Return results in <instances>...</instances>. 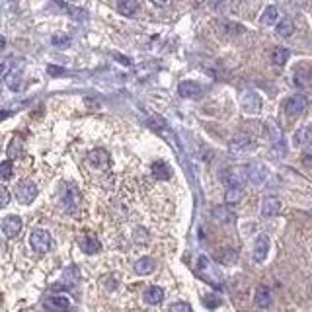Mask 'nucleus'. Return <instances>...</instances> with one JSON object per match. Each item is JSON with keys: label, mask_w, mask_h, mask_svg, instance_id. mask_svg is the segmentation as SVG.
<instances>
[{"label": "nucleus", "mask_w": 312, "mask_h": 312, "mask_svg": "<svg viewBox=\"0 0 312 312\" xmlns=\"http://www.w3.org/2000/svg\"><path fill=\"white\" fill-rule=\"evenodd\" d=\"M22 68H24V62L18 61V64L16 62H12L10 64V61L4 62V71H2V76H4V84L10 88V90H20V86H22Z\"/></svg>", "instance_id": "nucleus-1"}, {"label": "nucleus", "mask_w": 312, "mask_h": 312, "mask_svg": "<svg viewBox=\"0 0 312 312\" xmlns=\"http://www.w3.org/2000/svg\"><path fill=\"white\" fill-rule=\"evenodd\" d=\"M29 246L36 250V252H39V254L49 252L51 246H53L51 234L45 230V228H36V230H31V234H29Z\"/></svg>", "instance_id": "nucleus-2"}, {"label": "nucleus", "mask_w": 312, "mask_h": 312, "mask_svg": "<svg viewBox=\"0 0 312 312\" xmlns=\"http://www.w3.org/2000/svg\"><path fill=\"white\" fill-rule=\"evenodd\" d=\"M59 197H61L62 209L66 213H73L78 207V191H76V187L73 184H62Z\"/></svg>", "instance_id": "nucleus-3"}, {"label": "nucleus", "mask_w": 312, "mask_h": 312, "mask_svg": "<svg viewBox=\"0 0 312 312\" xmlns=\"http://www.w3.org/2000/svg\"><path fill=\"white\" fill-rule=\"evenodd\" d=\"M36 197H38V186L33 182L24 180V182L18 184V187H16V199L20 201L22 205H29Z\"/></svg>", "instance_id": "nucleus-4"}, {"label": "nucleus", "mask_w": 312, "mask_h": 312, "mask_svg": "<svg viewBox=\"0 0 312 312\" xmlns=\"http://www.w3.org/2000/svg\"><path fill=\"white\" fill-rule=\"evenodd\" d=\"M252 149H254V143H252V138H250L248 135H238V137H234L230 143H228V152H230L232 156H236V158L248 154Z\"/></svg>", "instance_id": "nucleus-5"}, {"label": "nucleus", "mask_w": 312, "mask_h": 312, "mask_svg": "<svg viewBox=\"0 0 312 312\" xmlns=\"http://www.w3.org/2000/svg\"><path fill=\"white\" fill-rule=\"evenodd\" d=\"M221 180L226 187H242L244 182L248 180V172H244L242 168H234V170H223Z\"/></svg>", "instance_id": "nucleus-6"}, {"label": "nucleus", "mask_w": 312, "mask_h": 312, "mask_svg": "<svg viewBox=\"0 0 312 312\" xmlns=\"http://www.w3.org/2000/svg\"><path fill=\"white\" fill-rule=\"evenodd\" d=\"M240 103H242V110L246 113H260L262 110V98L254 92V90H248V92H244L242 94V98H240Z\"/></svg>", "instance_id": "nucleus-7"}, {"label": "nucleus", "mask_w": 312, "mask_h": 312, "mask_svg": "<svg viewBox=\"0 0 312 312\" xmlns=\"http://www.w3.org/2000/svg\"><path fill=\"white\" fill-rule=\"evenodd\" d=\"M22 219L18 217V215H8L4 221H2V232H4V236L6 238H14L20 234V230H22Z\"/></svg>", "instance_id": "nucleus-8"}, {"label": "nucleus", "mask_w": 312, "mask_h": 312, "mask_svg": "<svg viewBox=\"0 0 312 312\" xmlns=\"http://www.w3.org/2000/svg\"><path fill=\"white\" fill-rule=\"evenodd\" d=\"M306 106H308V100L304 98V96H300V94H297V96H291L287 101H285V112H287V115H300V113L306 110Z\"/></svg>", "instance_id": "nucleus-9"}, {"label": "nucleus", "mask_w": 312, "mask_h": 312, "mask_svg": "<svg viewBox=\"0 0 312 312\" xmlns=\"http://www.w3.org/2000/svg\"><path fill=\"white\" fill-rule=\"evenodd\" d=\"M281 207H283V203L279 197H275V195H269V197H265L262 201V215L265 219H269V217H277L279 213H281Z\"/></svg>", "instance_id": "nucleus-10"}, {"label": "nucleus", "mask_w": 312, "mask_h": 312, "mask_svg": "<svg viewBox=\"0 0 312 312\" xmlns=\"http://www.w3.org/2000/svg\"><path fill=\"white\" fill-rule=\"evenodd\" d=\"M269 137H271V145L277 154H285L287 152V145H285V137L281 133V129L275 123H269Z\"/></svg>", "instance_id": "nucleus-11"}, {"label": "nucleus", "mask_w": 312, "mask_h": 312, "mask_svg": "<svg viewBox=\"0 0 312 312\" xmlns=\"http://www.w3.org/2000/svg\"><path fill=\"white\" fill-rule=\"evenodd\" d=\"M267 254H269V238H267V234H260L254 244V260L258 263L265 262Z\"/></svg>", "instance_id": "nucleus-12"}, {"label": "nucleus", "mask_w": 312, "mask_h": 312, "mask_svg": "<svg viewBox=\"0 0 312 312\" xmlns=\"http://www.w3.org/2000/svg\"><path fill=\"white\" fill-rule=\"evenodd\" d=\"M78 246L82 248V252H86V254H96V252L101 250L100 240L96 236H92V234H82V236L78 238Z\"/></svg>", "instance_id": "nucleus-13"}, {"label": "nucleus", "mask_w": 312, "mask_h": 312, "mask_svg": "<svg viewBox=\"0 0 312 312\" xmlns=\"http://www.w3.org/2000/svg\"><path fill=\"white\" fill-rule=\"evenodd\" d=\"M246 170H248V180L252 184H258L260 186V184H263V180L267 178V168L262 166V164H252Z\"/></svg>", "instance_id": "nucleus-14"}, {"label": "nucleus", "mask_w": 312, "mask_h": 312, "mask_svg": "<svg viewBox=\"0 0 312 312\" xmlns=\"http://www.w3.org/2000/svg\"><path fill=\"white\" fill-rule=\"evenodd\" d=\"M254 300H256V304L260 306V308H269L271 306V291L269 287H265V285H260V287L256 289V295H254Z\"/></svg>", "instance_id": "nucleus-15"}, {"label": "nucleus", "mask_w": 312, "mask_h": 312, "mask_svg": "<svg viewBox=\"0 0 312 312\" xmlns=\"http://www.w3.org/2000/svg\"><path fill=\"white\" fill-rule=\"evenodd\" d=\"M178 92H180L182 98H197L201 94V86L193 80H186L178 86Z\"/></svg>", "instance_id": "nucleus-16"}, {"label": "nucleus", "mask_w": 312, "mask_h": 312, "mask_svg": "<svg viewBox=\"0 0 312 312\" xmlns=\"http://www.w3.org/2000/svg\"><path fill=\"white\" fill-rule=\"evenodd\" d=\"M213 215H215L217 221L223 223V225H232V223L236 221V215H234V211H230V205H228V203L223 205V207H217V209L213 211Z\"/></svg>", "instance_id": "nucleus-17"}, {"label": "nucleus", "mask_w": 312, "mask_h": 312, "mask_svg": "<svg viewBox=\"0 0 312 312\" xmlns=\"http://www.w3.org/2000/svg\"><path fill=\"white\" fill-rule=\"evenodd\" d=\"M88 160H90V164H92V166H96V168L103 170V168L110 164V156H108V152H106V150L98 149V150H94V152H90Z\"/></svg>", "instance_id": "nucleus-18"}, {"label": "nucleus", "mask_w": 312, "mask_h": 312, "mask_svg": "<svg viewBox=\"0 0 312 312\" xmlns=\"http://www.w3.org/2000/svg\"><path fill=\"white\" fill-rule=\"evenodd\" d=\"M154 269H156V262L152 258H149V256H145V258H141V260L135 262V271L138 275H150Z\"/></svg>", "instance_id": "nucleus-19"}, {"label": "nucleus", "mask_w": 312, "mask_h": 312, "mask_svg": "<svg viewBox=\"0 0 312 312\" xmlns=\"http://www.w3.org/2000/svg\"><path fill=\"white\" fill-rule=\"evenodd\" d=\"M78 269H76V267H68V269H66V271H64V273H62V283H55V285H53V289H66V287H71V285H73V283H75L76 279H78Z\"/></svg>", "instance_id": "nucleus-20"}, {"label": "nucleus", "mask_w": 312, "mask_h": 312, "mask_svg": "<svg viewBox=\"0 0 312 312\" xmlns=\"http://www.w3.org/2000/svg\"><path fill=\"white\" fill-rule=\"evenodd\" d=\"M145 300L149 304H160L164 300V291L160 287H156V285H152V287L145 291Z\"/></svg>", "instance_id": "nucleus-21"}, {"label": "nucleus", "mask_w": 312, "mask_h": 312, "mask_svg": "<svg viewBox=\"0 0 312 312\" xmlns=\"http://www.w3.org/2000/svg\"><path fill=\"white\" fill-rule=\"evenodd\" d=\"M138 10L137 0H119L117 2V12L121 16H133Z\"/></svg>", "instance_id": "nucleus-22"}, {"label": "nucleus", "mask_w": 312, "mask_h": 312, "mask_svg": "<svg viewBox=\"0 0 312 312\" xmlns=\"http://www.w3.org/2000/svg\"><path fill=\"white\" fill-rule=\"evenodd\" d=\"M47 306L53 308V310H66V308H71V300L66 297H62V295H57V297H51L47 300Z\"/></svg>", "instance_id": "nucleus-23"}, {"label": "nucleus", "mask_w": 312, "mask_h": 312, "mask_svg": "<svg viewBox=\"0 0 312 312\" xmlns=\"http://www.w3.org/2000/svg\"><path fill=\"white\" fill-rule=\"evenodd\" d=\"M293 31H295V24H293L291 18H283V20L277 24V36H281V38H291Z\"/></svg>", "instance_id": "nucleus-24"}, {"label": "nucleus", "mask_w": 312, "mask_h": 312, "mask_svg": "<svg viewBox=\"0 0 312 312\" xmlns=\"http://www.w3.org/2000/svg\"><path fill=\"white\" fill-rule=\"evenodd\" d=\"M152 174L156 176V180H168L172 172H170V168H168V164L162 162V160H156V162L152 164Z\"/></svg>", "instance_id": "nucleus-25"}, {"label": "nucleus", "mask_w": 312, "mask_h": 312, "mask_svg": "<svg viewBox=\"0 0 312 312\" xmlns=\"http://www.w3.org/2000/svg\"><path fill=\"white\" fill-rule=\"evenodd\" d=\"M279 22V10L275 6H267L262 12V24L263 25H273Z\"/></svg>", "instance_id": "nucleus-26"}, {"label": "nucleus", "mask_w": 312, "mask_h": 312, "mask_svg": "<svg viewBox=\"0 0 312 312\" xmlns=\"http://www.w3.org/2000/svg\"><path fill=\"white\" fill-rule=\"evenodd\" d=\"M289 57H291L289 49H285V47H275L273 53H271V62L277 64V66H283L289 61Z\"/></svg>", "instance_id": "nucleus-27"}, {"label": "nucleus", "mask_w": 312, "mask_h": 312, "mask_svg": "<svg viewBox=\"0 0 312 312\" xmlns=\"http://www.w3.org/2000/svg\"><path fill=\"white\" fill-rule=\"evenodd\" d=\"M295 143L297 145H312V125L302 127L295 133Z\"/></svg>", "instance_id": "nucleus-28"}, {"label": "nucleus", "mask_w": 312, "mask_h": 312, "mask_svg": "<svg viewBox=\"0 0 312 312\" xmlns=\"http://www.w3.org/2000/svg\"><path fill=\"white\" fill-rule=\"evenodd\" d=\"M242 195H244V189L242 187H226L225 201L228 205H232V203H238V201L242 199Z\"/></svg>", "instance_id": "nucleus-29"}, {"label": "nucleus", "mask_w": 312, "mask_h": 312, "mask_svg": "<svg viewBox=\"0 0 312 312\" xmlns=\"http://www.w3.org/2000/svg\"><path fill=\"white\" fill-rule=\"evenodd\" d=\"M308 82H310V73H308V71L300 68V71L295 73V84H297V86L302 88V86H306Z\"/></svg>", "instance_id": "nucleus-30"}, {"label": "nucleus", "mask_w": 312, "mask_h": 312, "mask_svg": "<svg viewBox=\"0 0 312 312\" xmlns=\"http://www.w3.org/2000/svg\"><path fill=\"white\" fill-rule=\"evenodd\" d=\"M55 2H57L61 8H64V10H66L68 14H73V18H75V20H78V18H82V20H84V18H86V12H84V10H76V8H71V6H68L66 2H62V0H55Z\"/></svg>", "instance_id": "nucleus-31"}, {"label": "nucleus", "mask_w": 312, "mask_h": 312, "mask_svg": "<svg viewBox=\"0 0 312 312\" xmlns=\"http://www.w3.org/2000/svg\"><path fill=\"white\" fill-rule=\"evenodd\" d=\"M51 43L55 47H68L71 45V38L68 36H53L51 38Z\"/></svg>", "instance_id": "nucleus-32"}, {"label": "nucleus", "mask_w": 312, "mask_h": 312, "mask_svg": "<svg viewBox=\"0 0 312 312\" xmlns=\"http://www.w3.org/2000/svg\"><path fill=\"white\" fill-rule=\"evenodd\" d=\"M0 174H2V180H8L12 176V160H4L0 164Z\"/></svg>", "instance_id": "nucleus-33"}, {"label": "nucleus", "mask_w": 312, "mask_h": 312, "mask_svg": "<svg viewBox=\"0 0 312 312\" xmlns=\"http://www.w3.org/2000/svg\"><path fill=\"white\" fill-rule=\"evenodd\" d=\"M203 304H205L207 308H217V306L221 304V299H219V297H215V295H207V297L203 299Z\"/></svg>", "instance_id": "nucleus-34"}, {"label": "nucleus", "mask_w": 312, "mask_h": 312, "mask_svg": "<svg viewBox=\"0 0 312 312\" xmlns=\"http://www.w3.org/2000/svg\"><path fill=\"white\" fill-rule=\"evenodd\" d=\"M170 310H174V312H189V310H191V306H189L187 302H174V304L170 306Z\"/></svg>", "instance_id": "nucleus-35"}, {"label": "nucleus", "mask_w": 312, "mask_h": 312, "mask_svg": "<svg viewBox=\"0 0 312 312\" xmlns=\"http://www.w3.org/2000/svg\"><path fill=\"white\" fill-rule=\"evenodd\" d=\"M302 162H304V166L312 168V149L304 150V154H302Z\"/></svg>", "instance_id": "nucleus-36"}, {"label": "nucleus", "mask_w": 312, "mask_h": 312, "mask_svg": "<svg viewBox=\"0 0 312 312\" xmlns=\"http://www.w3.org/2000/svg\"><path fill=\"white\" fill-rule=\"evenodd\" d=\"M14 150H16V154L22 152V145H20V141H16V138H14V143L10 145V149H8V154H10V156L14 154Z\"/></svg>", "instance_id": "nucleus-37"}, {"label": "nucleus", "mask_w": 312, "mask_h": 312, "mask_svg": "<svg viewBox=\"0 0 312 312\" xmlns=\"http://www.w3.org/2000/svg\"><path fill=\"white\" fill-rule=\"evenodd\" d=\"M47 73L53 76H57V75H62L64 68H59V66H55V64H49V66H47Z\"/></svg>", "instance_id": "nucleus-38"}, {"label": "nucleus", "mask_w": 312, "mask_h": 312, "mask_svg": "<svg viewBox=\"0 0 312 312\" xmlns=\"http://www.w3.org/2000/svg\"><path fill=\"white\" fill-rule=\"evenodd\" d=\"M0 193H2V205H8V201H10L8 189H6V187H0Z\"/></svg>", "instance_id": "nucleus-39"}, {"label": "nucleus", "mask_w": 312, "mask_h": 312, "mask_svg": "<svg viewBox=\"0 0 312 312\" xmlns=\"http://www.w3.org/2000/svg\"><path fill=\"white\" fill-rule=\"evenodd\" d=\"M152 2H154L156 6H160V8H166V6H168L172 0H152Z\"/></svg>", "instance_id": "nucleus-40"}]
</instances>
